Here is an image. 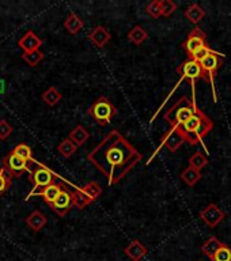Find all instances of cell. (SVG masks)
Wrapping results in <instances>:
<instances>
[{"label":"cell","mask_w":231,"mask_h":261,"mask_svg":"<svg viewBox=\"0 0 231 261\" xmlns=\"http://www.w3.org/2000/svg\"><path fill=\"white\" fill-rule=\"evenodd\" d=\"M87 158L105 175L108 184L114 185L142 161V154L118 130H110Z\"/></svg>","instance_id":"cell-1"},{"label":"cell","mask_w":231,"mask_h":261,"mask_svg":"<svg viewBox=\"0 0 231 261\" xmlns=\"http://www.w3.org/2000/svg\"><path fill=\"white\" fill-rule=\"evenodd\" d=\"M212 126H214V124H212L211 118L208 117L206 113H203L201 110L197 109L195 114L178 128L181 134L184 135L185 142L189 143L191 146H195L211 132Z\"/></svg>","instance_id":"cell-2"},{"label":"cell","mask_w":231,"mask_h":261,"mask_svg":"<svg viewBox=\"0 0 231 261\" xmlns=\"http://www.w3.org/2000/svg\"><path fill=\"white\" fill-rule=\"evenodd\" d=\"M197 106L195 105V102L188 97H181L165 113V120L170 124L171 128H178L195 114Z\"/></svg>","instance_id":"cell-3"},{"label":"cell","mask_w":231,"mask_h":261,"mask_svg":"<svg viewBox=\"0 0 231 261\" xmlns=\"http://www.w3.org/2000/svg\"><path fill=\"white\" fill-rule=\"evenodd\" d=\"M59 177L57 174H55L53 171H50L48 167L41 166V165H36V167L30 171L29 174V179L30 182L33 184L32 192L29 193V196L26 197V200L30 199L33 195H38L42 189H45L49 185L56 182V178Z\"/></svg>","instance_id":"cell-4"},{"label":"cell","mask_w":231,"mask_h":261,"mask_svg":"<svg viewBox=\"0 0 231 261\" xmlns=\"http://www.w3.org/2000/svg\"><path fill=\"white\" fill-rule=\"evenodd\" d=\"M89 114L94 118V121L97 122L98 125L105 126L117 114V109L108 98L99 97L89 109Z\"/></svg>","instance_id":"cell-5"},{"label":"cell","mask_w":231,"mask_h":261,"mask_svg":"<svg viewBox=\"0 0 231 261\" xmlns=\"http://www.w3.org/2000/svg\"><path fill=\"white\" fill-rule=\"evenodd\" d=\"M102 193V187L97 181H90L87 185H85L83 188H79L76 191L71 192L72 195V203L73 207H76L78 210H83L89 204H91L93 201L101 196Z\"/></svg>","instance_id":"cell-6"},{"label":"cell","mask_w":231,"mask_h":261,"mask_svg":"<svg viewBox=\"0 0 231 261\" xmlns=\"http://www.w3.org/2000/svg\"><path fill=\"white\" fill-rule=\"evenodd\" d=\"M29 165L30 163L23 161V159L18 158L12 151L8 152L3 158V169L7 171L8 175L11 178H14V177H20L23 173H29L30 174L32 169L29 167Z\"/></svg>","instance_id":"cell-7"},{"label":"cell","mask_w":231,"mask_h":261,"mask_svg":"<svg viewBox=\"0 0 231 261\" xmlns=\"http://www.w3.org/2000/svg\"><path fill=\"white\" fill-rule=\"evenodd\" d=\"M223 56L220 53L215 52V50H211L208 53L207 56L204 57L203 60H200V67L203 69L204 79L206 81H214L216 72L219 71V68L223 64Z\"/></svg>","instance_id":"cell-8"},{"label":"cell","mask_w":231,"mask_h":261,"mask_svg":"<svg viewBox=\"0 0 231 261\" xmlns=\"http://www.w3.org/2000/svg\"><path fill=\"white\" fill-rule=\"evenodd\" d=\"M177 72L188 81H191V83H193L196 79H204V73L201 67H200V63L192 60V59L184 61L183 64L177 68Z\"/></svg>","instance_id":"cell-9"},{"label":"cell","mask_w":231,"mask_h":261,"mask_svg":"<svg viewBox=\"0 0 231 261\" xmlns=\"http://www.w3.org/2000/svg\"><path fill=\"white\" fill-rule=\"evenodd\" d=\"M49 207L52 208V211L55 212V214H57L59 216L67 215V214L73 208L72 195H71V192H68L67 189L63 188V191L60 192V195L57 196L56 200H55Z\"/></svg>","instance_id":"cell-10"},{"label":"cell","mask_w":231,"mask_h":261,"mask_svg":"<svg viewBox=\"0 0 231 261\" xmlns=\"http://www.w3.org/2000/svg\"><path fill=\"white\" fill-rule=\"evenodd\" d=\"M206 45H207L206 44V34H204V32L201 29L196 28L189 33V36H188L187 40L184 41L183 46L188 52V55L192 56L196 50H199L200 48H203Z\"/></svg>","instance_id":"cell-11"},{"label":"cell","mask_w":231,"mask_h":261,"mask_svg":"<svg viewBox=\"0 0 231 261\" xmlns=\"http://www.w3.org/2000/svg\"><path fill=\"white\" fill-rule=\"evenodd\" d=\"M224 216H226V214L216 204H210L200 212V219L212 228L216 227L224 219Z\"/></svg>","instance_id":"cell-12"},{"label":"cell","mask_w":231,"mask_h":261,"mask_svg":"<svg viewBox=\"0 0 231 261\" xmlns=\"http://www.w3.org/2000/svg\"><path fill=\"white\" fill-rule=\"evenodd\" d=\"M184 143H185V139H184V135L181 134L179 128H171L170 130H167L166 134H165V136L162 138V146L166 147L170 152H175L179 147L183 146ZM161 147H159V148H161Z\"/></svg>","instance_id":"cell-13"},{"label":"cell","mask_w":231,"mask_h":261,"mask_svg":"<svg viewBox=\"0 0 231 261\" xmlns=\"http://www.w3.org/2000/svg\"><path fill=\"white\" fill-rule=\"evenodd\" d=\"M18 46L23 52H34V50H40L42 46V40L34 32H28L18 41Z\"/></svg>","instance_id":"cell-14"},{"label":"cell","mask_w":231,"mask_h":261,"mask_svg":"<svg viewBox=\"0 0 231 261\" xmlns=\"http://www.w3.org/2000/svg\"><path fill=\"white\" fill-rule=\"evenodd\" d=\"M89 38L97 48H104L109 42L112 36H110L109 30L105 26H97L93 32L90 33Z\"/></svg>","instance_id":"cell-15"},{"label":"cell","mask_w":231,"mask_h":261,"mask_svg":"<svg viewBox=\"0 0 231 261\" xmlns=\"http://www.w3.org/2000/svg\"><path fill=\"white\" fill-rule=\"evenodd\" d=\"M147 252H148L147 248L139 240H134L125 249H124V253H125L126 256L130 257L132 261H140L143 257H146Z\"/></svg>","instance_id":"cell-16"},{"label":"cell","mask_w":231,"mask_h":261,"mask_svg":"<svg viewBox=\"0 0 231 261\" xmlns=\"http://www.w3.org/2000/svg\"><path fill=\"white\" fill-rule=\"evenodd\" d=\"M46 222H48L46 216H45L41 211H38V210L33 211L32 214L26 218V224L32 228L33 231H40V230H42V228L46 226Z\"/></svg>","instance_id":"cell-17"},{"label":"cell","mask_w":231,"mask_h":261,"mask_svg":"<svg viewBox=\"0 0 231 261\" xmlns=\"http://www.w3.org/2000/svg\"><path fill=\"white\" fill-rule=\"evenodd\" d=\"M69 140L76 147H82L90 139L89 130L83 125H76L71 132H69Z\"/></svg>","instance_id":"cell-18"},{"label":"cell","mask_w":231,"mask_h":261,"mask_svg":"<svg viewBox=\"0 0 231 261\" xmlns=\"http://www.w3.org/2000/svg\"><path fill=\"white\" fill-rule=\"evenodd\" d=\"M63 191V185L61 184H52V185H49V187H46L45 189H42V191L38 193V195L44 199V201L46 204H50L56 200V197L59 195H60V192Z\"/></svg>","instance_id":"cell-19"},{"label":"cell","mask_w":231,"mask_h":261,"mask_svg":"<svg viewBox=\"0 0 231 261\" xmlns=\"http://www.w3.org/2000/svg\"><path fill=\"white\" fill-rule=\"evenodd\" d=\"M64 28L69 34L75 36V34H78V33L83 29V20H82L75 12H71L68 15V18L65 19Z\"/></svg>","instance_id":"cell-20"},{"label":"cell","mask_w":231,"mask_h":261,"mask_svg":"<svg viewBox=\"0 0 231 261\" xmlns=\"http://www.w3.org/2000/svg\"><path fill=\"white\" fill-rule=\"evenodd\" d=\"M148 38V33L142 26H135L128 33V40L135 45H142Z\"/></svg>","instance_id":"cell-21"},{"label":"cell","mask_w":231,"mask_h":261,"mask_svg":"<svg viewBox=\"0 0 231 261\" xmlns=\"http://www.w3.org/2000/svg\"><path fill=\"white\" fill-rule=\"evenodd\" d=\"M200 178H201V173H200V170H196V169H193V167L191 166H188L187 169L181 173V179L187 184L188 187H195Z\"/></svg>","instance_id":"cell-22"},{"label":"cell","mask_w":231,"mask_h":261,"mask_svg":"<svg viewBox=\"0 0 231 261\" xmlns=\"http://www.w3.org/2000/svg\"><path fill=\"white\" fill-rule=\"evenodd\" d=\"M185 16L192 23H199L200 20H203V18L206 16V12H204V10L200 7L199 4H192L185 11Z\"/></svg>","instance_id":"cell-23"},{"label":"cell","mask_w":231,"mask_h":261,"mask_svg":"<svg viewBox=\"0 0 231 261\" xmlns=\"http://www.w3.org/2000/svg\"><path fill=\"white\" fill-rule=\"evenodd\" d=\"M61 98H63V95L56 87H49L48 90H45L42 93V101L49 106L57 105L61 101Z\"/></svg>","instance_id":"cell-24"},{"label":"cell","mask_w":231,"mask_h":261,"mask_svg":"<svg viewBox=\"0 0 231 261\" xmlns=\"http://www.w3.org/2000/svg\"><path fill=\"white\" fill-rule=\"evenodd\" d=\"M12 152L18 156V158L23 159L26 162L33 163L34 162V159H33V151L32 148L28 146V144H23V143H20L18 146H15V148L12 150Z\"/></svg>","instance_id":"cell-25"},{"label":"cell","mask_w":231,"mask_h":261,"mask_svg":"<svg viewBox=\"0 0 231 261\" xmlns=\"http://www.w3.org/2000/svg\"><path fill=\"white\" fill-rule=\"evenodd\" d=\"M222 242H220L218 238H215V237H211L210 240L206 241V244L201 246V250H203V253L206 254V256H208L210 258H211L214 254H215V252L218 250V249L222 246Z\"/></svg>","instance_id":"cell-26"},{"label":"cell","mask_w":231,"mask_h":261,"mask_svg":"<svg viewBox=\"0 0 231 261\" xmlns=\"http://www.w3.org/2000/svg\"><path fill=\"white\" fill-rule=\"evenodd\" d=\"M78 147L73 144L69 139H64L61 140V143L57 146V151L60 152V155H63L64 158H71L73 155V152L76 151Z\"/></svg>","instance_id":"cell-27"},{"label":"cell","mask_w":231,"mask_h":261,"mask_svg":"<svg viewBox=\"0 0 231 261\" xmlns=\"http://www.w3.org/2000/svg\"><path fill=\"white\" fill-rule=\"evenodd\" d=\"M22 59H23L24 63H28L30 67H36L44 59V53L41 50H34V52H23L22 55Z\"/></svg>","instance_id":"cell-28"},{"label":"cell","mask_w":231,"mask_h":261,"mask_svg":"<svg viewBox=\"0 0 231 261\" xmlns=\"http://www.w3.org/2000/svg\"><path fill=\"white\" fill-rule=\"evenodd\" d=\"M207 165L208 159L203 152H195V154L189 158V166L196 169V170H201V169L207 166Z\"/></svg>","instance_id":"cell-29"},{"label":"cell","mask_w":231,"mask_h":261,"mask_svg":"<svg viewBox=\"0 0 231 261\" xmlns=\"http://www.w3.org/2000/svg\"><path fill=\"white\" fill-rule=\"evenodd\" d=\"M212 261H231V248H228L227 245H222L215 254L211 257Z\"/></svg>","instance_id":"cell-30"},{"label":"cell","mask_w":231,"mask_h":261,"mask_svg":"<svg viewBox=\"0 0 231 261\" xmlns=\"http://www.w3.org/2000/svg\"><path fill=\"white\" fill-rule=\"evenodd\" d=\"M12 178L8 175V173L4 170L3 167H0V197L7 192V189L11 187Z\"/></svg>","instance_id":"cell-31"},{"label":"cell","mask_w":231,"mask_h":261,"mask_svg":"<svg viewBox=\"0 0 231 261\" xmlns=\"http://www.w3.org/2000/svg\"><path fill=\"white\" fill-rule=\"evenodd\" d=\"M161 3V14L162 16H170L177 10V4L171 0H159Z\"/></svg>","instance_id":"cell-32"},{"label":"cell","mask_w":231,"mask_h":261,"mask_svg":"<svg viewBox=\"0 0 231 261\" xmlns=\"http://www.w3.org/2000/svg\"><path fill=\"white\" fill-rule=\"evenodd\" d=\"M146 12L152 18H159V16H162L161 14V3H159V0H152L150 3L146 6Z\"/></svg>","instance_id":"cell-33"},{"label":"cell","mask_w":231,"mask_h":261,"mask_svg":"<svg viewBox=\"0 0 231 261\" xmlns=\"http://www.w3.org/2000/svg\"><path fill=\"white\" fill-rule=\"evenodd\" d=\"M12 134V125L7 120H0V139L6 140V139Z\"/></svg>","instance_id":"cell-34"},{"label":"cell","mask_w":231,"mask_h":261,"mask_svg":"<svg viewBox=\"0 0 231 261\" xmlns=\"http://www.w3.org/2000/svg\"><path fill=\"white\" fill-rule=\"evenodd\" d=\"M211 50H212V49L210 48L208 45H206V46H203V48H200L199 50H196V52L193 53L192 56H189V59H192V60H195V61H197V63H199V61L203 60L204 57L207 56L208 53L211 52Z\"/></svg>","instance_id":"cell-35"},{"label":"cell","mask_w":231,"mask_h":261,"mask_svg":"<svg viewBox=\"0 0 231 261\" xmlns=\"http://www.w3.org/2000/svg\"><path fill=\"white\" fill-rule=\"evenodd\" d=\"M4 93V82L0 81V94Z\"/></svg>","instance_id":"cell-36"},{"label":"cell","mask_w":231,"mask_h":261,"mask_svg":"<svg viewBox=\"0 0 231 261\" xmlns=\"http://www.w3.org/2000/svg\"><path fill=\"white\" fill-rule=\"evenodd\" d=\"M197 261H201V260H197Z\"/></svg>","instance_id":"cell-37"}]
</instances>
